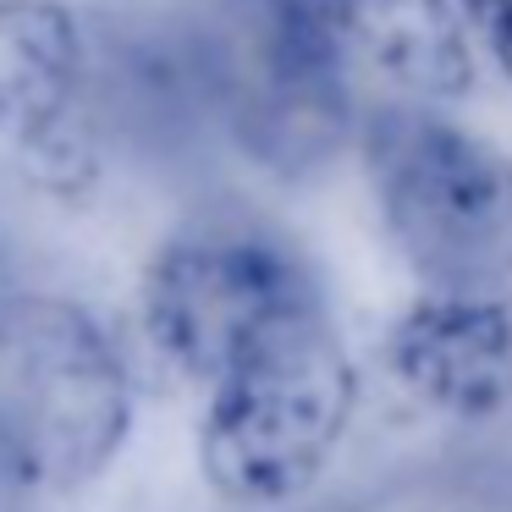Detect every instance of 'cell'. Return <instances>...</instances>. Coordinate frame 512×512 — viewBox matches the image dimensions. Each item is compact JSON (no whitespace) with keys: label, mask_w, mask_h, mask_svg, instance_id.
<instances>
[{"label":"cell","mask_w":512,"mask_h":512,"mask_svg":"<svg viewBox=\"0 0 512 512\" xmlns=\"http://www.w3.org/2000/svg\"><path fill=\"white\" fill-rule=\"evenodd\" d=\"M292 12L347 89L452 100L474 83V50L452 0H292Z\"/></svg>","instance_id":"cell-6"},{"label":"cell","mask_w":512,"mask_h":512,"mask_svg":"<svg viewBox=\"0 0 512 512\" xmlns=\"http://www.w3.org/2000/svg\"><path fill=\"white\" fill-rule=\"evenodd\" d=\"M364 166L386 232L435 287L479 281L512 248V160L424 111L369 122Z\"/></svg>","instance_id":"cell-3"},{"label":"cell","mask_w":512,"mask_h":512,"mask_svg":"<svg viewBox=\"0 0 512 512\" xmlns=\"http://www.w3.org/2000/svg\"><path fill=\"white\" fill-rule=\"evenodd\" d=\"M204 72L237 138L276 171H303L342 138L347 83L303 34L292 0H226Z\"/></svg>","instance_id":"cell-5"},{"label":"cell","mask_w":512,"mask_h":512,"mask_svg":"<svg viewBox=\"0 0 512 512\" xmlns=\"http://www.w3.org/2000/svg\"><path fill=\"white\" fill-rule=\"evenodd\" d=\"M320 298L309 270L265 232L204 226L149 259L144 331L182 380L210 386L276 314Z\"/></svg>","instance_id":"cell-4"},{"label":"cell","mask_w":512,"mask_h":512,"mask_svg":"<svg viewBox=\"0 0 512 512\" xmlns=\"http://www.w3.org/2000/svg\"><path fill=\"white\" fill-rule=\"evenodd\" d=\"M34 485H39L34 463H28V452L17 446V435L6 430V419H0V512H23Z\"/></svg>","instance_id":"cell-10"},{"label":"cell","mask_w":512,"mask_h":512,"mask_svg":"<svg viewBox=\"0 0 512 512\" xmlns=\"http://www.w3.org/2000/svg\"><path fill=\"white\" fill-rule=\"evenodd\" d=\"M83 89V34L61 0H0V138L50 144Z\"/></svg>","instance_id":"cell-8"},{"label":"cell","mask_w":512,"mask_h":512,"mask_svg":"<svg viewBox=\"0 0 512 512\" xmlns=\"http://www.w3.org/2000/svg\"><path fill=\"white\" fill-rule=\"evenodd\" d=\"M358 375L320 298L276 314L221 375L199 424L204 479L226 501L281 507L303 496L342 446Z\"/></svg>","instance_id":"cell-1"},{"label":"cell","mask_w":512,"mask_h":512,"mask_svg":"<svg viewBox=\"0 0 512 512\" xmlns=\"http://www.w3.org/2000/svg\"><path fill=\"white\" fill-rule=\"evenodd\" d=\"M386 369L446 419H490L512 402V303L474 281L424 292L391 325Z\"/></svg>","instance_id":"cell-7"},{"label":"cell","mask_w":512,"mask_h":512,"mask_svg":"<svg viewBox=\"0 0 512 512\" xmlns=\"http://www.w3.org/2000/svg\"><path fill=\"white\" fill-rule=\"evenodd\" d=\"M0 419L39 485L78 490L105 474L133 424L116 342L83 303L17 292L0 303Z\"/></svg>","instance_id":"cell-2"},{"label":"cell","mask_w":512,"mask_h":512,"mask_svg":"<svg viewBox=\"0 0 512 512\" xmlns=\"http://www.w3.org/2000/svg\"><path fill=\"white\" fill-rule=\"evenodd\" d=\"M463 17L479 34V45L496 56V67L512 78V0H463Z\"/></svg>","instance_id":"cell-9"}]
</instances>
